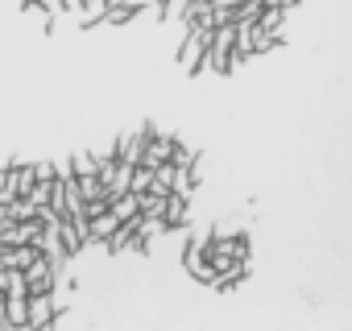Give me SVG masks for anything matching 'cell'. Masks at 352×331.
<instances>
[{
  "label": "cell",
  "instance_id": "cell-1",
  "mask_svg": "<svg viewBox=\"0 0 352 331\" xmlns=\"http://www.w3.org/2000/svg\"><path fill=\"white\" fill-rule=\"evenodd\" d=\"M208 42H212V30H187L183 34V42H179V67L195 79V75H204L208 67H204V54H208Z\"/></svg>",
  "mask_w": 352,
  "mask_h": 331
},
{
  "label": "cell",
  "instance_id": "cell-7",
  "mask_svg": "<svg viewBox=\"0 0 352 331\" xmlns=\"http://www.w3.org/2000/svg\"><path fill=\"white\" fill-rule=\"evenodd\" d=\"M104 9H108V0H79V25L83 30H96L100 25V17H104Z\"/></svg>",
  "mask_w": 352,
  "mask_h": 331
},
{
  "label": "cell",
  "instance_id": "cell-10",
  "mask_svg": "<svg viewBox=\"0 0 352 331\" xmlns=\"http://www.w3.org/2000/svg\"><path fill=\"white\" fill-rule=\"evenodd\" d=\"M278 5H282V9L290 13V9H298V5H302V0H278Z\"/></svg>",
  "mask_w": 352,
  "mask_h": 331
},
{
  "label": "cell",
  "instance_id": "cell-3",
  "mask_svg": "<svg viewBox=\"0 0 352 331\" xmlns=\"http://www.w3.org/2000/svg\"><path fill=\"white\" fill-rule=\"evenodd\" d=\"M30 327H54V294H25Z\"/></svg>",
  "mask_w": 352,
  "mask_h": 331
},
{
  "label": "cell",
  "instance_id": "cell-11",
  "mask_svg": "<svg viewBox=\"0 0 352 331\" xmlns=\"http://www.w3.org/2000/svg\"><path fill=\"white\" fill-rule=\"evenodd\" d=\"M79 9V0H63V13H75Z\"/></svg>",
  "mask_w": 352,
  "mask_h": 331
},
{
  "label": "cell",
  "instance_id": "cell-9",
  "mask_svg": "<svg viewBox=\"0 0 352 331\" xmlns=\"http://www.w3.org/2000/svg\"><path fill=\"white\" fill-rule=\"evenodd\" d=\"M5 199H9V161L0 166V203H5Z\"/></svg>",
  "mask_w": 352,
  "mask_h": 331
},
{
  "label": "cell",
  "instance_id": "cell-5",
  "mask_svg": "<svg viewBox=\"0 0 352 331\" xmlns=\"http://www.w3.org/2000/svg\"><path fill=\"white\" fill-rule=\"evenodd\" d=\"M0 327H30V315H25V294H17V298H5L0 302Z\"/></svg>",
  "mask_w": 352,
  "mask_h": 331
},
{
  "label": "cell",
  "instance_id": "cell-2",
  "mask_svg": "<svg viewBox=\"0 0 352 331\" xmlns=\"http://www.w3.org/2000/svg\"><path fill=\"white\" fill-rule=\"evenodd\" d=\"M179 236H183V265H187V273H191L195 282L212 286L216 269H212V265H208V257H204V236H191V228H187V232H179Z\"/></svg>",
  "mask_w": 352,
  "mask_h": 331
},
{
  "label": "cell",
  "instance_id": "cell-8",
  "mask_svg": "<svg viewBox=\"0 0 352 331\" xmlns=\"http://www.w3.org/2000/svg\"><path fill=\"white\" fill-rule=\"evenodd\" d=\"M58 174H71V179H87V174H96V153L87 149V153H75L71 161H67V170H58Z\"/></svg>",
  "mask_w": 352,
  "mask_h": 331
},
{
  "label": "cell",
  "instance_id": "cell-4",
  "mask_svg": "<svg viewBox=\"0 0 352 331\" xmlns=\"http://www.w3.org/2000/svg\"><path fill=\"white\" fill-rule=\"evenodd\" d=\"M179 25L183 30H212V0H187Z\"/></svg>",
  "mask_w": 352,
  "mask_h": 331
},
{
  "label": "cell",
  "instance_id": "cell-6",
  "mask_svg": "<svg viewBox=\"0 0 352 331\" xmlns=\"http://www.w3.org/2000/svg\"><path fill=\"white\" fill-rule=\"evenodd\" d=\"M116 228V216L112 212H100V216H87V244H100L108 232Z\"/></svg>",
  "mask_w": 352,
  "mask_h": 331
},
{
  "label": "cell",
  "instance_id": "cell-12",
  "mask_svg": "<svg viewBox=\"0 0 352 331\" xmlns=\"http://www.w3.org/2000/svg\"><path fill=\"white\" fill-rule=\"evenodd\" d=\"M0 269H5V265H0Z\"/></svg>",
  "mask_w": 352,
  "mask_h": 331
}]
</instances>
